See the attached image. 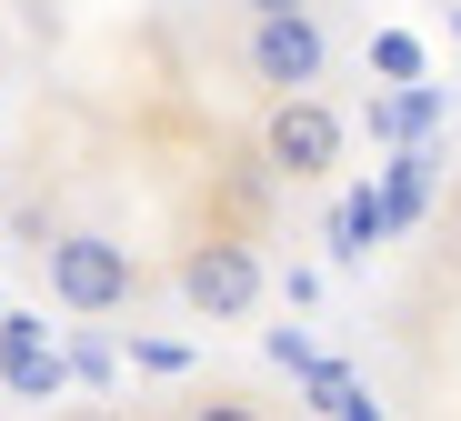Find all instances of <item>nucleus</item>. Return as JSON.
<instances>
[{"label":"nucleus","instance_id":"f257e3e1","mask_svg":"<svg viewBox=\"0 0 461 421\" xmlns=\"http://www.w3.org/2000/svg\"><path fill=\"white\" fill-rule=\"evenodd\" d=\"M41 271H50V301L81 311V321H111V311L140 301V261H131V241H111V231H50Z\"/></svg>","mask_w":461,"mask_h":421},{"label":"nucleus","instance_id":"f03ea898","mask_svg":"<svg viewBox=\"0 0 461 421\" xmlns=\"http://www.w3.org/2000/svg\"><path fill=\"white\" fill-rule=\"evenodd\" d=\"M171 291L191 301V321H251L261 291H271V271H261V251L241 231H211V241H191L171 261Z\"/></svg>","mask_w":461,"mask_h":421},{"label":"nucleus","instance_id":"7ed1b4c3","mask_svg":"<svg viewBox=\"0 0 461 421\" xmlns=\"http://www.w3.org/2000/svg\"><path fill=\"white\" fill-rule=\"evenodd\" d=\"M321 70H331V31H321L312 11H261V21L241 31V80H251L261 101L312 91Z\"/></svg>","mask_w":461,"mask_h":421},{"label":"nucleus","instance_id":"20e7f679","mask_svg":"<svg viewBox=\"0 0 461 421\" xmlns=\"http://www.w3.org/2000/svg\"><path fill=\"white\" fill-rule=\"evenodd\" d=\"M261 171L281 181H331L341 171V111L321 91H291V101H261Z\"/></svg>","mask_w":461,"mask_h":421},{"label":"nucleus","instance_id":"39448f33","mask_svg":"<svg viewBox=\"0 0 461 421\" xmlns=\"http://www.w3.org/2000/svg\"><path fill=\"white\" fill-rule=\"evenodd\" d=\"M191 421H271V411H261V401H241V391H201V401H191Z\"/></svg>","mask_w":461,"mask_h":421},{"label":"nucleus","instance_id":"423d86ee","mask_svg":"<svg viewBox=\"0 0 461 421\" xmlns=\"http://www.w3.org/2000/svg\"><path fill=\"white\" fill-rule=\"evenodd\" d=\"M241 11H251V21H261V11H312V0H241Z\"/></svg>","mask_w":461,"mask_h":421},{"label":"nucleus","instance_id":"0eeeda50","mask_svg":"<svg viewBox=\"0 0 461 421\" xmlns=\"http://www.w3.org/2000/svg\"><path fill=\"white\" fill-rule=\"evenodd\" d=\"M70 421H131V411H70Z\"/></svg>","mask_w":461,"mask_h":421},{"label":"nucleus","instance_id":"6e6552de","mask_svg":"<svg viewBox=\"0 0 461 421\" xmlns=\"http://www.w3.org/2000/svg\"><path fill=\"white\" fill-rule=\"evenodd\" d=\"M351 421H371V401H351Z\"/></svg>","mask_w":461,"mask_h":421},{"label":"nucleus","instance_id":"1a4fd4ad","mask_svg":"<svg viewBox=\"0 0 461 421\" xmlns=\"http://www.w3.org/2000/svg\"><path fill=\"white\" fill-rule=\"evenodd\" d=\"M451 241H461V201H451Z\"/></svg>","mask_w":461,"mask_h":421},{"label":"nucleus","instance_id":"9d476101","mask_svg":"<svg viewBox=\"0 0 461 421\" xmlns=\"http://www.w3.org/2000/svg\"><path fill=\"white\" fill-rule=\"evenodd\" d=\"M281 421H291V411H281Z\"/></svg>","mask_w":461,"mask_h":421}]
</instances>
